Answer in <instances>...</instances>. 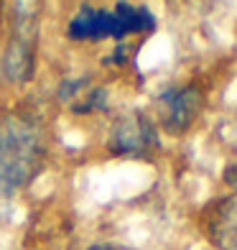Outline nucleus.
<instances>
[{"label":"nucleus","mask_w":237,"mask_h":250,"mask_svg":"<svg viewBox=\"0 0 237 250\" xmlns=\"http://www.w3.org/2000/svg\"><path fill=\"white\" fill-rule=\"evenodd\" d=\"M156 28V18L148 8L118 3L115 8H92L82 5L66 26V36L74 41H122L135 33H151Z\"/></svg>","instance_id":"3"},{"label":"nucleus","mask_w":237,"mask_h":250,"mask_svg":"<svg viewBox=\"0 0 237 250\" xmlns=\"http://www.w3.org/2000/svg\"><path fill=\"white\" fill-rule=\"evenodd\" d=\"M204 232L217 250H237V194L214 199L204 209Z\"/></svg>","instance_id":"6"},{"label":"nucleus","mask_w":237,"mask_h":250,"mask_svg":"<svg viewBox=\"0 0 237 250\" xmlns=\"http://www.w3.org/2000/svg\"><path fill=\"white\" fill-rule=\"evenodd\" d=\"M158 148V130L153 120L140 110L120 115L110 128L107 151L125 158H148Z\"/></svg>","instance_id":"4"},{"label":"nucleus","mask_w":237,"mask_h":250,"mask_svg":"<svg viewBox=\"0 0 237 250\" xmlns=\"http://www.w3.org/2000/svg\"><path fill=\"white\" fill-rule=\"evenodd\" d=\"M89 250H122V248H118V245H107V243H102V245H92Z\"/></svg>","instance_id":"9"},{"label":"nucleus","mask_w":237,"mask_h":250,"mask_svg":"<svg viewBox=\"0 0 237 250\" xmlns=\"http://www.w3.org/2000/svg\"><path fill=\"white\" fill-rule=\"evenodd\" d=\"M46 161V133L36 115L10 110L0 115V197H13L39 176Z\"/></svg>","instance_id":"1"},{"label":"nucleus","mask_w":237,"mask_h":250,"mask_svg":"<svg viewBox=\"0 0 237 250\" xmlns=\"http://www.w3.org/2000/svg\"><path fill=\"white\" fill-rule=\"evenodd\" d=\"M224 184L232 189V194H237V164H230L224 168Z\"/></svg>","instance_id":"8"},{"label":"nucleus","mask_w":237,"mask_h":250,"mask_svg":"<svg viewBox=\"0 0 237 250\" xmlns=\"http://www.w3.org/2000/svg\"><path fill=\"white\" fill-rule=\"evenodd\" d=\"M41 10L43 0H3L0 5V21L5 28L0 72L13 84H26L36 74Z\"/></svg>","instance_id":"2"},{"label":"nucleus","mask_w":237,"mask_h":250,"mask_svg":"<svg viewBox=\"0 0 237 250\" xmlns=\"http://www.w3.org/2000/svg\"><path fill=\"white\" fill-rule=\"evenodd\" d=\"M97 110H107V92L105 89H87L84 97L74 102L72 112L74 115H89V112H97Z\"/></svg>","instance_id":"7"},{"label":"nucleus","mask_w":237,"mask_h":250,"mask_svg":"<svg viewBox=\"0 0 237 250\" xmlns=\"http://www.w3.org/2000/svg\"><path fill=\"white\" fill-rule=\"evenodd\" d=\"M204 95L197 84H176L158 95V107H161V125L171 135H181L191 128L197 120Z\"/></svg>","instance_id":"5"}]
</instances>
